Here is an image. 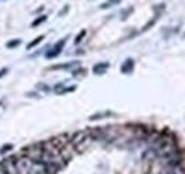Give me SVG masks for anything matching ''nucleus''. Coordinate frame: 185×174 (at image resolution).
Instances as JSON below:
<instances>
[{
	"mask_svg": "<svg viewBox=\"0 0 185 174\" xmlns=\"http://www.w3.org/2000/svg\"><path fill=\"white\" fill-rule=\"evenodd\" d=\"M66 41H67V37H64V39L58 40L57 43L51 47V50H49L47 53H46V57H47V59H54V57H57L58 54L61 53V50L64 49V46H66Z\"/></svg>",
	"mask_w": 185,
	"mask_h": 174,
	"instance_id": "obj_1",
	"label": "nucleus"
},
{
	"mask_svg": "<svg viewBox=\"0 0 185 174\" xmlns=\"http://www.w3.org/2000/svg\"><path fill=\"white\" fill-rule=\"evenodd\" d=\"M158 174H185V171L179 167L178 164H168L164 170H161Z\"/></svg>",
	"mask_w": 185,
	"mask_h": 174,
	"instance_id": "obj_2",
	"label": "nucleus"
},
{
	"mask_svg": "<svg viewBox=\"0 0 185 174\" xmlns=\"http://www.w3.org/2000/svg\"><path fill=\"white\" fill-rule=\"evenodd\" d=\"M134 66H135L134 60H132V59H127L121 66V73L123 74H131L132 70H134Z\"/></svg>",
	"mask_w": 185,
	"mask_h": 174,
	"instance_id": "obj_3",
	"label": "nucleus"
},
{
	"mask_svg": "<svg viewBox=\"0 0 185 174\" xmlns=\"http://www.w3.org/2000/svg\"><path fill=\"white\" fill-rule=\"evenodd\" d=\"M110 67V63H107V61H101V63H97L94 67H93V73L94 74H104L105 71H107V69Z\"/></svg>",
	"mask_w": 185,
	"mask_h": 174,
	"instance_id": "obj_4",
	"label": "nucleus"
},
{
	"mask_svg": "<svg viewBox=\"0 0 185 174\" xmlns=\"http://www.w3.org/2000/svg\"><path fill=\"white\" fill-rule=\"evenodd\" d=\"M123 0H107V2H104V3L100 6V9H110V7L113 6H117V4H120Z\"/></svg>",
	"mask_w": 185,
	"mask_h": 174,
	"instance_id": "obj_5",
	"label": "nucleus"
},
{
	"mask_svg": "<svg viewBox=\"0 0 185 174\" xmlns=\"http://www.w3.org/2000/svg\"><path fill=\"white\" fill-rule=\"evenodd\" d=\"M77 61H71V63H64V64H57V66L50 67L51 70H58V69H71L73 66H77Z\"/></svg>",
	"mask_w": 185,
	"mask_h": 174,
	"instance_id": "obj_6",
	"label": "nucleus"
},
{
	"mask_svg": "<svg viewBox=\"0 0 185 174\" xmlns=\"http://www.w3.org/2000/svg\"><path fill=\"white\" fill-rule=\"evenodd\" d=\"M43 39H44V34H41V36L36 37L33 41H30V43L27 44V50H31V49H33V47H36L39 43H41V41H43Z\"/></svg>",
	"mask_w": 185,
	"mask_h": 174,
	"instance_id": "obj_7",
	"label": "nucleus"
},
{
	"mask_svg": "<svg viewBox=\"0 0 185 174\" xmlns=\"http://www.w3.org/2000/svg\"><path fill=\"white\" fill-rule=\"evenodd\" d=\"M110 116H113V113L111 111H104V113H97V114H93L90 117V120H100V118L103 117H110Z\"/></svg>",
	"mask_w": 185,
	"mask_h": 174,
	"instance_id": "obj_8",
	"label": "nucleus"
},
{
	"mask_svg": "<svg viewBox=\"0 0 185 174\" xmlns=\"http://www.w3.org/2000/svg\"><path fill=\"white\" fill-rule=\"evenodd\" d=\"M46 20H47V16H46V14H41L40 17H37L36 20H33V23H31V27H37L39 24L44 23Z\"/></svg>",
	"mask_w": 185,
	"mask_h": 174,
	"instance_id": "obj_9",
	"label": "nucleus"
},
{
	"mask_svg": "<svg viewBox=\"0 0 185 174\" xmlns=\"http://www.w3.org/2000/svg\"><path fill=\"white\" fill-rule=\"evenodd\" d=\"M20 44H21V40H20V39H14V40L7 41V43H6V47H7V49H14V47L20 46Z\"/></svg>",
	"mask_w": 185,
	"mask_h": 174,
	"instance_id": "obj_10",
	"label": "nucleus"
},
{
	"mask_svg": "<svg viewBox=\"0 0 185 174\" xmlns=\"http://www.w3.org/2000/svg\"><path fill=\"white\" fill-rule=\"evenodd\" d=\"M12 150H13V144H4V146L0 147V154H6Z\"/></svg>",
	"mask_w": 185,
	"mask_h": 174,
	"instance_id": "obj_11",
	"label": "nucleus"
},
{
	"mask_svg": "<svg viewBox=\"0 0 185 174\" xmlns=\"http://www.w3.org/2000/svg\"><path fill=\"white\" fill-rule=\"evenodd\" d=\"M86 33H87L86 30H81V31H80V34H77V37H76V40H74V43H76V44H78V43H80V41L83 40V37L86 36Z\"/></svg>",
	"mask_w": 185,
	"mask_h": 174,
	"instance_id": "obj_12",
	"label": "nucleus"
},
{
	"mask_svg": "<svg viewBox=\"0 0 185 174\" xmlns=\"http://www.w3.org/2000/svg\"><path fill=\"white\" fill-rule=\"evenodd\" d=\"M68 9H70V6H68V4H66V6H64V9H61V10H60L58 16H64V14H66V13L68 12Z\"/></svg>",
	"mask_w": 185,
	"mask_h": 174,
	"instance_id": "obj_13",
	"label": "nucleus"
},
{
	"mask_svg": "<svg viewBox=\"0 0 185 174\" xmlns=\"http://www.w3.org/2000/svg\"><path fill=\"white\" fill-rule=\"evenodd\" d=\"M7 73H9V69H7V67H3V69H0V79H2L3 76H6Z\"/></svg>",
	"mask_w": 185,
	"mask_h": 174,
	"instance_id": "obj_14",
	"label": "nucleus"
},
{
	"mask_svg": "<svg viewBox=\"0 0 185 174\" xmlns=\"http://www.w3.org/2000/svg\"><path fill=\"white\" fill-rule=\"evenodd\" d=\"M132 12V7H130V9H128V10H125V12H123V20H125V19H127V13H131Z\"/></svg>",
	"mask_w": 185,
	"mask_h": 174,
	"instance_id": "obj_15",
	"label": "nucleus"
},
{
	"mask_svg": "<svg viewBox=\"0 0 185 174\" xmlns=\"http://www.w3.org/2000/svg\"><path fill=\"white\" fill-rule=\"evenodd\" d=\"M81 73H86V70H84V69H80V70H74V71H73V76H76V77H77L78 74H81Z\"/></svg>",
	"mask_w": 185,
	"mask_h": 174,
	"instance_id": "obj_16",
	"label": "nucleus"
},
{
	"mask_svg": "<svg viewBox=\"0 0 185 174\" xmlns=\"http://www.w3.org/2000/svg\"><path fill=\"white\" fill-rule=\"evenodd\" d=\"M39 89H41V90H49V87H46V86H39Z\"/></svg>",
	"mask_w": 185,
	"mask_h": 174,
	"instance_id": "obj_17",
	"label": "nucleus"
}]
</instances>
